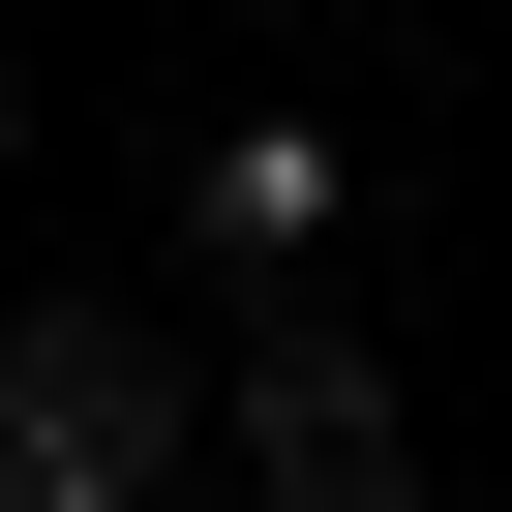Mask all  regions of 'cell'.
Segmentation results:
<instances>
[{"instance_id": "1", "label": "cell", "mask_w": 512, "mask_h": 512, "mask_svg": "<svg viewBox=\"0 0 512 512\" xmlns=\"http://www.w3.org/2000/svg\"><path fill=\"white\" fill-rule=\"evenodd\" d=\"M211 422H241V512H422V422H392V362H362V332H272Z\"/></svg>"}, {"instance_id": "2", "label": "cell", "mask_w": 512, "mask_h": 512, "mask_svg": "<svg viewBox=\"0 0 512 512\" xmlns=\"http://www.w3.org/2000/svg\"><path fill=\"white\" fill-rule=\"evenodd\" d=\"M0 422H31V452H61L91 512H151V482H181V362H151L121 302H61V332H0Z\"/></svg>"}, {"instance_id": "3", "label": "cell", "mask_w": 512, "mask_h": 512, "mask_svg": "<svg viewBox=\"0 0 512 512\" xmlns=\"http://www.w3.org/2000/svg\"><path fill=\"white\" fill-rule=\"evenodd\" d=\"M181 211L241 241V272H302V241H332L362 181H332V121H211V181H181Z\"/></svg>"}, {"instance_id": "4", "label": "cell", "mask_w": 512, "mask_h": 512, "mask_svg": "<svg viewBox=\"0 0 512 512\" xmlns=\"http://www.w3.org/2000/svg\"><path fill=\"white\" fill-rule=\"evenodd\" d=\"M0 512H91V482H61V452H31V422H0Z\"/></svg>"}, {"instance_id": "5", "label": "cell", "mask_w": 512, "mask_h": 512, "mask_svg": "<svg viewBox=\"0 0 512 512\" xmlns=\"http://www.w3.org/2000/svg\"><path fill=\"white\" fill-rule=\"evenodd\" d=\"M0 151H31V91H0Z\"/></svg>"}]
</instances>
